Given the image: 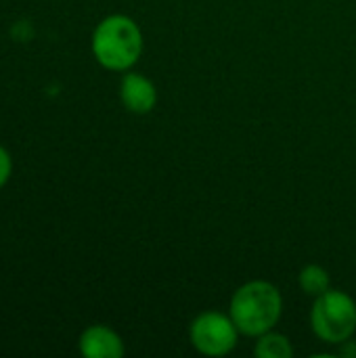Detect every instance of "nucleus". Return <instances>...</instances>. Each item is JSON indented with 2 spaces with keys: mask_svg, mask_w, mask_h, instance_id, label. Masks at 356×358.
I'll return each instance as SVG.
<instances>
[{
  "mask_svg": "<svg viewBox=\"0 0 356 358\" xmlns=\"http://www.w3.org/2000/svg\"><path fill=\"white\" fill-rule=\"evenodd\" d=\"M229 315L241 336L256 340L279 325L283 317V296L271 281H248L233 292Z\"/></svg>",
  "mask_w": 356,
  "mask_h": 358,
  "instance_id": "obj_1",
  "label": "nucleus"
},
{
  "mask_svg": "<svg viewBox=\"0 0 356 358\" xmlns=\"http://www.w3.org/2000/svg\"><path fill=\"white\" fill-rule=\"evenodd\" d=\"M145 38L138 23L128 15L105 17L92 34V55L111 71H130L143 55Z\"/></svg>",
  "mask_w": 356,
  "mask_h": 358,
  "instance_id": "obj_2",
  "label": "nucleus"
},
{
  "mask_svg": "<svg viewBox=\"0 0 356 358\" xmlns=\"http://www.w3.org/2000/svg\"><path fill=\"white\" fill-rule=\"evenodd\" d=\"M311 329L323 344L340 346L342 342L355 338L356 334V302L342 289H327L315 298L311 308Z\"/></svg>",
  "mask_w": 356,
  "mask_h": 358,
  "instance_id": "obj_3",
  "label": "nucleus"
},
{
  "mask_svg": "<svg viewBox=\"0 0 356 358\" xmlns=\"http://www.w3.org/2000/svg\"><path fill=\"white\" fill-rule=\"evenodd\" d=\"M239 329L231 315L204 310L189 323V342L204 357L220 358L231 355L239 342Z\"/></svg>",
  "mask_w": 356,
  "mask_h": 358,
  "instance_id": "obj_4",
  "label": "nucleus"
},
{
  "mask_svg": "<svg viewBox=\"0 0 356 358\" xmlns=\"http://www.w3.org/2000/svg\"><path fill=\"white\" fill-rule=\"evenodd\" d=\"M120 101L130 113L145 115L157 105V88L147 76L128 71L120 82Z\"/></svg>",
  "mask_w": 356,
  "mask_h": 358,
  "instance_id": "obj_5",
  "label": "nucleus"
},
{
  "mask_svg": "<svg viewBox=\"0 0 356 358\" xmlns=\"http://www.w3.org/2000/svg\"><path fill=\"white\" fill-rule=\"evenodd\" d=\"M78 346L86 358H122L126 352L120 334L107 325H90L84 329Z\"/></svg>",
  "mask_w": 356,
  "mask_h": 358,
  "instance_id": "obj_6",
  "label": "nucleus"
},
{
  "mask_svg": "<svg viewBox=\"0 0 356 358\" xmlns=\"http://www.w3.org/2000/svg\"><path fill=\"white\" fill-rule=\"evenodd\" d=\"M254 357L258 358H294L292 340L285 334H279L275 329L262 334L256 338L254 344Z\"/></svg>",
  "mask_w": 356,
  "mask_h": 358,
  "instance_id": "obj_7",
  "label": "nucleus"
},
{
  "mask_svg": "<svg viewBox=\"0 0 356 358\" xmlns=\"http://www.w3.org/2000/svg\"><path fill=\"white\" fill-rule=\"evenodd\" d=\"M298 287L302 289V294L315 300L327 289H332V277L321 264H306L298 275Z\"/></svg>",
  "mask_w": 356,
  "mask_h": 358,
  "instance_id": "obj_8",
  "label": "nucleus"
},
{
  "mask_svg": "<svg viewBox=\"0 0 356 358\" xmlns=\"http://www.w3.org/2000/svg\"><path fill=\"white\" fill-rule=\"evenodd\" d=\"M10 170H13L10 155L6 153L4 147H0V187L6 185V180H8V176H10Z\"/></svg>",
  "mask_w": 356,
  "mask_h": 358,
  "instance_id": "obj_9",
  "label": "nucleus"
},
{
  "mask_svg": "<svg viewBox=\"0 0 356 358\" xmlns=\"http://www.w3.org/2000/svg\"><path fill=\"white\" fill-rule=\"evenodd\" d=\"M338 355L344 358H356V340L355 338H350V340L342 342V344L338 346Z\"/></svg>",
  "mask_w": 356,
  "mask_h": 358,
  "instance_id": "obj_10",
  "label": "nucleus"
}]
</instances>
